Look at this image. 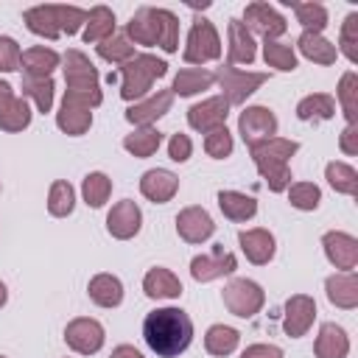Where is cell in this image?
I'll return each instance as SVG.
<instances>
[{
  "label": "cell",
  "mask_w": 358,
  "mask_h": 358,
  "mask_svg": "<svg viewBox=\"0 0 358 358\" xmlns=\"http://www.w3.org/2000/svg\"><path fill=\"white\" fill-rule=\"evenodd\" d=\"M143 338L159 358H176L193 341V322L182 308H157L143 319Z\"/></svg>",
  "instance_id": "cell-1"
},
{
  "label": "cell",
  "mask_w": 358,
  "mask_h": 358,
  "mask_svg": "<svg viewBox=\"0 0 358 358\" xmlns=\"http://www.w3.org/2000/svg\"><path fill=\"white\" fill-rule=\"evenodd\" d=\"M62 70H64V84H67L64 95L67 98H76V101L87 103L90 109L101 106L103 95L98 87V70L81 50H67L62 56Z\"/></svg>",
  "instance_id": "cell-2"
},
{
  "label": "cell",
  "mask_w": 358,
  "mask_h": 358,
  "mask_svg": "<svg viewBox=\"0 0 358 358\" xmlns=\"http://www.w3.org/2000/svg\"><path fill=\"white\" fill-rule=\"evenodd\" d=\"M168 73V62L157 59L151 53H134V59H129L126 64H120V98L123 101H143L154 81L162 78Z\"/></svg>",
  "instance_id": "cell-3"
},
{
  "label": "cell",
  "mask_w": 358,
  "mask_h": 358,
  "mask_svg": "<svg viewBox=\"0 0 358 358\" xmlns=\"http://www.w3.org/2000/svg\"><path fill=\"white\" fill-rule=\"evenodd\" d=\"M213 76H215V81L221 84V98H224L229 106H241V103H246V98H249L252 92H257V90L268 81L266 73L238 70V67H232V64H221Z\"/></svg>",
  "instance_id": "cell-4"
},
{
  "label": "cell",
  "mask_w": 358,
  "mask_h": 358,
  "mask_svg": "<svg viewBox=\"0 0 358 358\" xmlns=\"http://www.w3.org/2000/svg\"><path fill=\"white\" fill-rule=\"evenodd\" d=\"M224 305L232 316L238 319H252L260 313V308L266 305V294L263 288L255 282V280H246V277H235L224 285Z\"/></svg>",
  "instance_id": "cell-5"
},
{
  "label": "cell",
  "mask_w": 358,
  "mask_h": 358,
  "mask_svg": "<svg viewBox=\"0 0 358 358\" xmlns=\"http://www.w3.org/2000/svg\"><path fill=\"white\" fill-rule=\"evenodd\" d=\"M185 62L187 64H204V62H215L221 56V39L215 25L207 17H196L190 31H187V42H185Z\"/></svg>",
  "instance_id": "cell-6"
},
{
  "label": "cell",
  "mask_w": 358,
  "mask_h": 358,
  "mask_svg": "<svg viewBox=\"0 0 358 358\" xmlns=\"http://www.w3.org/2000/svg\"><path fill=\"white\" fill-rule=\"evenodd\" d=\"M238 134L252 148L263 140L277 137V115L268 106H246L238 117Z\"/></svg>",
  "instance_id": "cell-7"
},
{
  "label": "cell",
  "mask_w": 358,
  "mask_h": 358,
  "mask_svg": "<svg viewBox=\"0 0 358 358\" xmlns=\"http://www.w3.org/2000/svg\"><path fill=\"white\" fill-rule=\"evenodd\" d=\"M64 341L70 350H76L78 355H95L103 341H106V333H103V324L98 319H90V316H78L73 322H67L64 327Z\"/></svg>",
  "instance_id": "cell-8"
},
{
  "label": "cell",
  "mask_w": 358,
  "mask_h": 358,
  "mask_svg": "<svg viewBox=\"0 0 358 358\" xmlns=\"http://www.w3.org/2000/svg\"><path fill=\"white\" fill-rule=\"evenodd\" d=\"M241 22L249 28V34L255 31V34H260L266 42H277V36H282V34L288 31L285 17H282L280 11H274V6L260 3V0L246 6V11H243V20H241Z\"/></svg>",
  "instance_id": "cell-9"
},
{
  "label": "cell",
  "mask_w": 358,
  "mask_h": 358,
  "mask_svg": "<svg viewBox=\"0 0 358 358\" xmlns=\"http://www.w3.org/2000/svg\"><path fill=\"white\" fill-rule=\"evenodd\" d=\"M126 36L134 45H145V48L159 45V39H162V17H159V8L140 6L131 14V20L126 22Z\"/></svg>",
  "instance_id": "cell-10"
},
{
  "label": "cell",
  "mask_w": 358,
  "mask_h": 358,
  "mask_svg": "<svg viewBox=\"0 0 358 358\" xmlns=\"http://www.w3.org/2000/svg\"><path fill=\"white\" fill-rule=\"evenodd\" d=\"M316 319V302L308 294H294L285 302V313H282V333L291 338L305 336L313 327Z\"/></svg>",
  "instance_id": "cell-11"
},
{
  "label": "cell",
  "mask_w": 358,
  "mask_h": 358,
  "mask_svg": "<svg viewBox=\"0 0 358 358\" xmlns=\"http://www.w3.org/2000/svg\"><path fill=\"white\" fill-rule=\"evenodd\" d=\"M238 268V257L232 252H224L221 246L213 249V255H196L190 260V277L196 282H210L218 277H227Z\"/></svg>",
  "instance_id": "cell-12"
},
{
  "label": "cell",
  "mask_w": 358,
  "mask_h": 358,
  "mask_svg": "<svg viewBox=\"0 0 358 358\" xmlns=\"http://www.w3.org/2000/svg\"><path fill=\"white\" fill-rule=\"evenodd\" d=\"M176 232L185 243H204L207 238H213L215 232V224H213V215L204 210V207H185L179 210L176 215Z\"/></svg>",
  "instance_id": "cell-13"
},
{
  "label": "cell",
  "mask_w": 358,
  "mask_h": 358,
  "mask_svg": "<svg viewBox=\"0 0 358 358\" xmlns=\"http://www.w3.org/2000/svg\"><path fill=\"white\" fill-rule=\"evenodd\" d=\"M322 249H324V257L341 271H352L358 266V241L350 232H338V229L324 232Z\"/></svg>",
  "instance_id": "cell-14"
},
{
  "label": "cell",
  "mask_w": 358,
  "mask_h": 358,
  "mask_svg": "<svg viewBox=\"0 0 358 358\" xmlns=\"http://www.w3.org/2000/svg\"><path fill=\"white\" fill-rule=\"evenodd\" d=\"M227 115H229V103L221 95H213L187 109V123H190V129L207 134L218 126H227Z\"/></svg>",
  "instance_id": "cell-15"
},
{
  "label": "cell",
  "mask_w": 358,
  "mask_h": 358,
  "mask_svg": "<svg viewBox=\"0 0 358 358\" xmlns=\"http://www.w3.org/2000/svg\"><path fill=\"white\" fill-rule=\"evenodd\" d=\"M140 227H143V213H140V207H137L131 199L117 201V204L109 210V215H106V229H109V235L117 238V241L134 238V235L140 232Z\"/></svg>",
  "instance_id": "cell-16"
},
{
  "label": "cell",
  "mask_w": 358,
  "mask_h": 358,
  "mask_svg": "<svg viewBox=\"0 0 358 358\" xmlns=\"http://www.w3.org/2000/svg\"><path fill=\"white\" fill-rule=\"evenodd\" d=\"M171 103H173V92L171 90H157L154 95H148V98H143V101H137V103H131L129 109H126V120L131 123V126H151L154 120H159L165 112H171Z\"/></svg>",
  "instance_id": "cell-17"
},
{
  "label": "cell",
  "mask_w": 358,
  "mask_h": 358,
  "mask_svg": "<svg viewBox=\"0 0 358 358\" xmlns=\"http://www.w3.org/2000/svg\"><path fill=\"white\" fill-rule=\"evenodd\" d=\"M176 190H179V176L168 168H151L140 176V193L154 204L171 201L176 196Z\"/></svg>",
  "instance_id": "cell-18"
},
{
  "label": "cell",
  "mask_w": 358,
  "mask_h": 358,
  "mask_svg": "<svg viewBox=\"0 0 358 358\" xmlns=\"http://www.w3.org/2000/svg\"><path fill=\"white\" fill-rule=\"evenodd\" d=\"M238 243H241V252L246 255V260L255 263V266H266L274 257V252H277L274 235L268 229H263V227L238 232Z\"/></svg>",
  "instance_id": "cell-19"
},
{
  "label": "cell",
  "mask_w": 358,
  "mask_h": 358,
  "mask_svg": "<svg viewBox=\"0 0 358 358\" xmlns=\"http://www.w3.org/2000/svg\"><path fill=\"white\" fill-rule=\"evenodd\" d=\"M324 294L330 299V305L341 308V310H352L358 308V277L355 271H336L324 280Z\"/></svg>",
  "instance_id": "cell-20"
},
{
  "label": "cell",
  "mask_w": 358,
  "mask_h": 358,
  "mask_svg": "<svg viewBox=\"0 0 358 358\" xmlns=\"http://www.w3.org/2000/svg\"><path fill=\"white\" fill-rule=\"evenodd\" d=\"M56 126L70 137H81L92 126V109L87 103L64 95V101H62V106L56 112Z\"/></svg>",
  "instance_id": "cell-21"
},
{
  "label": "cell",
  "mask_w": 358,
  "mask_h": 358,
  "mask_svg": "<svg viewBox=\"0 0 358 358\" xmlns=\"http://www.w3.org/2000/svg\"><path fill=\"white\" fill-rule=\"evenodd\" d=\"M227 39H229V62L227 64H252L255 56H257V45H255V36L249 34V28L241 22V20H229L227 25Z\"/></svg>",
  "instance_id": "cell-22"
},
{
  "label": "cell",
  "mask_w": 358,
  "mask_h": 358,
  "mask_svg": "<svg viewBox=\"0 0 358 358\" xmlns=\"http://www.w3.org/2000/svg\"><path fill=\"white\" fill-rule=\"evenodd\" d=\"M143 291L151 299H179L182 296V282L171 268L154 266L143 277Z\"/></svg>",
  "instance_id": "cell-23"
},
{
  "label": "cell",
  "mask_w": 358,
  "mask_h": 358,
  "mask_svg": "<svg viewBox=\"0 0 358 358\" xmlns=\"http://www.w3.org/2000/svg\"><path fill=\"white\" fill-rule=\"evenodd\" d=\"M313 352H316V358H347V352H350L347 330L336 322L322 324L319 336H316V344H313Z\"/></svg>",
  "instance_id": "cell-24"
},
{
  "label": "cell",
  "mask_w": 358,
  "mask_h": 358,
  "mask_svg": "<svg viewBox=\"0 0 358 358\" xmlns=\"http://www.w3.org/2000/svg\"><path fill=\"white\" fill-rule=\"evenodd\" d=\"M59 64H62V56L53 48H45V45L22 50V59H20V67L25 70L28 78H50V73Z\"/></svg>",
  "instance_id": "cell-25"
},
{
  "label": "cell",
  "mask_w": 358,
  "mask_h": 358,
  "mask_svg": "<svg viewBox=\"0 0 358 358\" xmlns=\"http://www.w3.org/2000/svg\"><path fill=\"white\" fill-rule=\"evenodd\" d=\"M87 294H90V299H92L98 308H117V305L123 302V282H120L115 274L101 271V274H95V277L90 280Z\"/></svg>",
  "instance_id": "cell-26"
},
{
  "label": "cell",
  "mask_w": 358,
  "mask_h": 358,
  "mask_svg": "<svg viewBox=\"0 0 358 358\" xmlns=\"http://www.w3.org/2000/svg\"><path fill=\"white\" fill-rule=\"evenodd\" d=\"M296 48L305 59H310L316 64H333L338 56L336 45L330 39H324L322 34H313V31H302V36L296 39Z\"/></svg>",
  "instance_id": "cell-27"
},
{
  "label": "cell",
  "mask_w": 358,
  "mask_h": 358,
  "mask_svg": "<svg viewBox=\"0 0 358 358\" xmlns=\"http://www.w3.org/2000/svg\"><path fill=\"white\" fill-rule=\"evenodd\" d=\"M215 84V76L210 70H201V67H185L173 76V87L171 92L173 95H182V98H190L201 90H210Z\"/></svg>",
  "instance_id": "cell-28"
},
{
  "label": "cell",
  "mask_w": 358,
  "mask_h": 358,
  "mask_svg": "<svg viewBox=\"0 0 358 358\" xmlns=\"http://www.w3.org/2000/svg\"><path fill=\"white\" fill-rule=\"evenodd\" d=\"M115 34V14L106 6H95L87 11V22H84V42H95L101 45L103 39H109Z\"/></svg>",
  "instance_id": "cell-29"
},
{
  "label": "cell",
  "mask_w": 358,
  "mask_h": 358,
  "mask_svg": "<svg viewBox=\"0 0 358 358\" xmlns=\"http://www.w3.org/2000/svg\"><path fill=\"white\" fill-rule=\"evenodd\" d=\"M257 165V173L266 179L271 193H282L291 185V168L288 159H274V157H252Z\"/></svg>",
  "instance_id": "cell-30"
},
{
  "label": "cell",
  "mask_w": 358,
  "mask_h": 358,
  "mask_svg": "<svg viewBox=\"0 0 358 358\" xmlns=\"http://www.w3.org/2000/svg\"><path fill=\"white\" fill-rule=\"evenodd\" d=\"M218 207L229 221H238V224L255 218V213H257V201L246 193H238V190H221L218 193Z\"/></svg>",
  "instance_id": "cell-31"
},
{
  "label": "cell",
  "mask_w": 358,
  "mask_h": 358,
  "mask_svg": "<svg viewBox=\"0 0 358 358\" xmlns=\"http://www.w3.org/2000/svg\"><path fill=\"white\" fill-rule=\"evenodd\" d=\"M22 22L31 34L36 36H45V39H59V25H56V14H53V3L48 6H34V8H25L22 14Z\"/></svg>",
  "instance_id": "cell-32"
},
{
  "label": "cell",
  "mask_w": 358,
  "mask_h": 358,
  "mask_svg": "<svg viewBox=\"0 0 358 358\" xmlns=\"http://www.w3.org/2000/svg\"><path fill=\"white\" fill-rule=\"evenodd\" d=\"M159 143H162V131L154 129V126H140V129H134L131 134L123 137V148H126L131 157H137V159L151 157V154L159 148Z\"/></svg>",
  "instance_id": "cell-33"
},
{
  "label": "cell",
  "mask_w": 358,
  "mask_h": 358,
  "mask_svg": "<svg viewBox=\"0 0 358 358\" xmlns=\"http://www.w3.org/2000/svg\"><path fill=\"white\" fill-rule=\"evenodd\" d=\"M238 344H241V333L235 327H229V324H213L204 333V350L210 355H218V358L232 355L238 350Z\"/></svg>",
  "instance_id": "cell-34"
},
{
  "label": "cell",
  "mask_w": 358,
  "mask_h": 358,
  "mask_svg": "<svg viewBox=\"0 0 358 358\" xmlns=\"http://www.w3.org/2000/svg\"><path fill=\"white\" fill-rule=\"evenodd\" d=\"M333 115H336V101H333V95H327V92L305 95V98L296 103V117H299V120H330Z\"/></svg>",
  "instance_id": "cell-35"
},
{
  "label": "cell",
  "mask_w": 358,
  "mask_h": 358,
  "mask_svg": "<svg viewBox=\"0 0 358 358\" xmlns=\"http://www.w3.org/2000/svg\"><path fill=\"white\" fill-rule=\"evenodd\" d=\"M338 103H341V112L347 117V126H358V73L355 70H347L338 81Z\"/></svg>",
  "instance_id": "cell-36"
},
{
  "label": "cell",
  "mask_w": 358,
  "mask_h": 358,
  "mask_svg": "<svg viewBox=\"0 0 358 358\" xmlns=\"http://www.w3.org/2000/svg\"><path fill=\"white\" fill-rule=\"evenodd\" d=\"M324 179L336 193L344 196H358V171L347 162H327L324 168Z\"/></svg>",
  "instance_id": "cell-37"
},
{
  "label": "cell",
  "mask_w": 358,
  "mask_h": 358,
  "mask_svg": "<svg viewBox=\"0 0 358 358\" xmlns=\"http://www.w3.org/2000/svg\"><path fill=\"white\" fill-rule=\"evenodd\" d=\"M282 3L294 8L296 22H299L305 31L322 34V31L327 28V8H324L322 3H294V0H282Z\"/></svg>",
  "instance_id": "cell-38"
},
{
  "label": "cell",
  "mask_w": 358,
  "mask_h": 358,
  "mask_svg": "<svg viewBox=\"0 0 358 358\" xmlns=\"http://www.w3.org/2000/svg\"><path fill=\"white\" fill-rule=\"evenodd\" d=\"M76 207V190L70 182L64 179H56L48 190V213L56 215V218H67Z\"/></svg>",
  "instance_id": "cell-39"
},
{
  "label": "cell",
  "mask_w": 358,
  "mask_h": 358,
  "mask_svg": "<svg viewBox=\"0 0 358 358\" xmlns=\"http://www.w3.org/2000/svg\"><path fill=\"white\" fill-rule=\"evenodd\" d=\"M31 106L25 98H11L6 106H0V129L3 131H22L31 123Z\"/></svg>",
  "instance_id": "cell-40"
},
{
  "label": "cell",
  "mask_w": 358,
  "mask_h": 358,
  "mask_svg": "<svg viewBox=\"0 0 358 358\" xmlns=\"http://www.w3.org/2000/svg\"><path fill=\"white\" fill-rule=\"evenodd\" d=\"M81 196H84V201L90 207H103L106 199L112 196V179L106 173H101V171L87 173L84 182H81Z\"/></svg>",
  "instance_id": "cell-41"
},
{
  "label": "cell",
  "mask_w": 358,
  "mask_h": 358,
  "mask_svg": "<svg viewBox=\"0 0 358 358\" xmlns=\"http://www.w3.org/2000/svg\"><path fill=\"white\" fill-rule=\"evenodd\" d=\"M95 50L103 62H112V64H126L129 59H134V45L129 42L126 34H112L109 39L95 45Z\"/></svg>",
  "instance_id": "cell-42"
},
{
  "label": "cell",
  "mask_w": 358,
  "mask_h": 358,
  "mask_svg": "<svg viewBox=\"0 0 358 358\" xmlns=\"http://www.w3.org/2000/svg\"><path fill=\"white\" fill-rule=\"evenodd\" d=\"M53 92H56L53 78H28V76L22 78V95L31 98L39 112L53 109Z\"/></svg>",
  "instance_id": "cell-43"
},
{
  "label": "cell",
  "mask_w": 358,
  "mask_h": 358,
  "mask_svg": "<svg viewBox=\"0 0 358 358\" xmlns=\"http://www.w3.org/2000/svg\"><path fill=\"white\" fill-rule=\"evenodd\" d=\"M263 62L280 73L296 70V53L291 45H282V42H266L263 45Z\"/></svg>",
  "instance_id": "cell-44"
},
{
  "label": "cell",
  "mask_w": 358,
  "mask_h": 358,
  "mask_svg": "<svg viewBox=\"0 0 358 358\" xmlns=\"http://www.w3.org/2000/svg\"><path fill=\"white\" fill-rule=\"evenodd\" d=\"M296 151H299V143L288 140V137H271V140H263L249 148L252 157H274V159H291Z\"/></svg>",
  "instance_id": "cell-45"
},
{
  "label": "cell",
  "mask_w": 358,
  "mask_h": 358,
  "mask_svg": "<svg viewBox=\"0 0 358 358\" xmlns=\"http://www.w3.org/2000/svg\"><path fill=\"white\" fill-rule=\"evenodd\" d=\"M288 201H291V207H296L302 213H310V210L319 207L322 190L313 182H294V185H288Z\"/></svg>",
  "instance_id": "cell-46"
},
{
  "label": "cell",
  "mask_w": 358,
  "mask_h": 358,
  "mask_svg": "<svg viewBox=\"0 0 358 358\" xmlns=\"http://www.w3.org/2000/svg\"><path fill=\"white\" fill-rule=\"evenodd\" d=\"M232 148H235V143H232V134H229L227 126H218V129H213V131L204 134V151H207V157L227 159L232 154Z\"/></svg>",
  "instance_id": "cell-47"
},
{
  "label": "cell",
  "mask_w": 358,
  "mask_h": 358,
  "mask_svg": "<svg viewBox=\"0 0 358 358\" xmlns=\"http://www.w3.org/2000/svg\"><path fill=\"white\" fill-rule=\"evenodd\" d=\"M338 48L341 53L355 64L358 62V11L347 14V20L341 22V34H338ZM336 48V50H338Z\"/></svg>",
  "instance_id": "cell-48"
},
{
  "label": "cell",
  "mask_w": 358,
  "mask_h": 358,
  "mask_svg": "<svg viewBox=\"0 0 358 358\" xmlns=\"http://www.w3.org/2000/svg\"><path fill=\"white\" fill-rule=\"evenodd\" d=\"M53 14H56V25L62 34H76L84 22H87V11L78 8V6H53Z\"/></svg>",
  "instance_id": "cell-49"
},
{
  "label": "cell",
  "mask_w": 358,
  "mask_h": 358,
  "mask_svg": "<svg viewBox=\"0 0 358 358\" xmlns=\"http://www.w3.org/2000/svg\"><path fill=\"white\" fill-rule=\"evenodd\" d=\"M159 17H162V39H159V48L165 53H176L179 50V17L168 8H159Z\"/></svg>",
  "instance_id": "cell-50"
},
{
  "label": "cell",
  "mask_w": 358,
  "mask_h": 358,
  "mask_svg": "<svg viewBox=\"0 0 358 358\" xmlns=\"http://www.w3.org/2000/svg\"><path fill=\"white\" fill-rule=\"evenodd\" d=\"M20 59H22V50H20V45H17V39L0 36V73H14V70H20Z\"/></svg>",
  "instance_id": "cell-51"
},
{
  "label": "cell",
  "mask_w": 358,
  "mask_h": 358,
  "mask_svg": "<svg viewBox=\"0 0 358 358\" xmlns=\"http://www.w3.org/2000/svg\"><path fill=\"white\" fill-rule=\"evenodd\" d=\"M190 154H193L190 137L182 134V131H179V134H171V140H168V157H171L173 162H187Z\"/></svg>",
  "instance_id": "cell-52"
},
{
  "label": "cell",
  "mask_w": 358,
  "mask_h": 358,
  "mask_svg": "<svg viewBox=\"0 0 358 358\" xmlns=\"http://www.w3.org/2000/svg\"><path fill=\"white\" fill-rule=\"evenodd\" d=\"M241 358H282V350L277 344H249Z\"/></svg>",
  "instance_id": "cell-53"
},
{
  "label": "cell",
  "mask_w": 358,
  "mask_h": 358,
  "mask_svg": "<svg viewBox=\"0 0 358 358\" xmlns=\"http://www.w3.org/2000/svg\"><path fill=\"white\" fill-rule=\"evenodd\" d=\"M338 148L347 154V157H355L358 154V126H347L338 137Z\"/></svg>",
  "instance_id": "cell-54"
},
{
  "label": "cell",
  "mask_w": 358,
  "mask_h": 358,
  "mask_svg": "<svg viewBox=\"0 0 358 358\" xmlns=\"http://www.w3.org/2000/svg\"><path fill=\"white\" fill-rule=\"evenodd\" d=\"M109 358H143V352L137 347H131V344H117Z\"/></svg>",
  "instance_id": "cell-55"
},
{
  "label": "cell",
  "mask_w": 358,
  "mask_h": 358,
  "mask_svg": "<svg viewBox=\"0 0 358 358\" xmlns=\"http://www.w3.org/2000/svg\"><path fill=\"white\" fill-rule=\"evenodd\" d=\"M11 98H14V90H11V84H8V81H0V106H6Z\"/></svg>",
  "instance_id": "cell-56"
},
{
  "label": "cell",
  "mask_w": 358,
  "mask_h": 358,
  "mask_svg": "<svg viewBox=\"0 0 358 358\" xmlns=\"http://www.w3.org/2000/svg\"><path fill=\"white\" fill-rule=\"evenodd\" d=\"M6 302H8V288H6V282L0 280V308H3Z\"/></svg>",
  "instance_id": "cell-57"
},
{
  "label": "cell",
  "mask_w": 358,
  "mask_h": 358,
  "mask_svg": "<svg viewBox=\"0 0 358 358\" xmlns=\"http://www.w3.org/2000/svg\"><path fill=\"white\" fill-rule=\"evenodd\" d=\"M0 358H6V355H0Z\"/></svg>",
  "instance_id": "cell-58"
}]
</instances>
